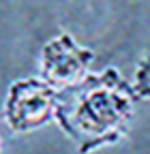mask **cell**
Instances as JSON below:
<instances>
[{"mask_svg":"<svg viewBox=\"0 0 150 154\" xmlns=\"http://www.w3.org/2000/svg\"><path fill=\"white\" fill-rule=\"evenodd\" d=\"M58 107V90L49 86L43 77H22L9 84L2 118L5 124L17 133L39 131L52 120H56Z\"/></svg>","mask_w":150,"mask_h":154,"instance_id":"2","label":"cell"},{"mask_svg":"<svg viewBox=\"0 0 150 154\" xmlns=\"http://www.w3.org/2000/svg\"><path fill=\"white\" fill-rule=\"evenodd\" d=\"M139 101L133 82L116 66H107L58 90L56 124L80 154H90L124 139Z\"/></svg>","mask_w":150,"mask_h":154,"instance_id":"1","label":"cell"},{"mask_svg":"<svg viewBox=\"0 0 150 154\" xmlns=\"http://www.w3.org/2000/svg\"><path fill=\"white\" fill-rule=\"evenodd\" d=\"M95 60L97 54L92 47L77 43L69 32H60L45 41L39 51V75L56 90H64L80 84Z\"/></svg>","mask_w":150,"mask_h":154,"instance_id":"3","label":"cell"},{"mask_svg":"<svg viewBox=\"0 0 150 154\" xmlns=\"http://www.w3.org/2000/svg\"><path fill=\"white\" fill-rule=\"evenodd\" d=\"M133 86H135V92L139 94L142 101H150V51L144 54L135 64Z\"/></svg>","mask_w":150,"mask_h":154,"instance_id":"4","label":"cell"}]
</instances>
